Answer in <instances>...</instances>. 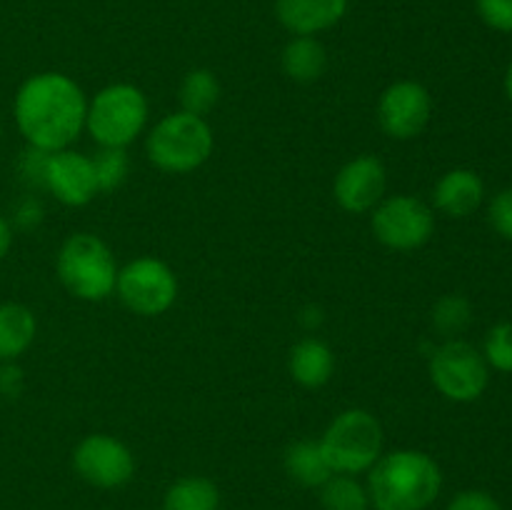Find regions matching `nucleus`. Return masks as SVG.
I'll return each instance as SVG.
<instances>
[{
    "label": "nucleus",
    "mask_w": 512,
    "mask_h": 510,
    "mask_svg": "<svg viewBox=\"0 0 512 510\" xmlns=\"http://www.w3.org/2000/svg\"><path fill=\"white\" fill-rule=\"evenodd\" d=\"M88 98L70 75L58 70L30 75L13 100L15 125L30 148L65 150L85 130Z\"/></svg>",
    "instance_id": "obj_1"
},
{
    "label": "nucleus",
    "mask_w": 512,
    "mask_h": 510,
    "mask_svg": "<svg viewBox=\"0 0 512 510\" xmlns=\"http://www.w3.org/2000/svg\"><path fill=\"white\" fill-rule=\"evenodd\" d=\"M365 488L375 510H428L443 490V470L423 450H390L368 470Z\"/></svg>",
    "instance_id": "obj_2"
},
{
    "label": "nucleus",
    "mask_w": 512,
    "mask_h": 510,
    "mask_svg": "<svg viewBox=\"0 0 512 510\" xmlns=\"http://www.w3.org/2000/svg\"><path fill=\"white\" fill-rule=\"evenodd\" d=\"M215 148V135L203 115L170 113L150 128L145 138V153L158 170L170 175H185L208 163Z\"/></svg>",
    "instance_id": "obj_3"
},
{
    "label": "nucleus",
    "mask_w": 512,
    "mask_h": 510,
    "mask_svg": "<svg viewBox=\"0 0 512 510\" xmlns=\"http://www.w3.org/2000/svg\"><path fill=\"white\" fill-rule=\"evenodd\" d=\"M118 263L103 238L93 233H73L60 245L55 273L73 298L100 303L115 293Z\"/></svg>",
    "instance_id": "obj_4"
},
{
    "label": "nucleus",
    "mask_w": 512,
    "mask_h": 510,
    "mask_svg": "<svg viewBox=\"0 0 512 510\" xmlns=\"http://www.w3.org/2000/svg\"><path fill=\"white\" fill-rule=\"evenodd\" d=\"M383 440V425L370 410L348 408L330 420L318 443L333 473L360 475L383 455Z\"/></svg>",
    "instance_id": "obj_5"
},
{
    "label": "nucleus",
    "mask_w": 512,
    "mask_h": 510,
    "mask_svg": "<svg viewBox=\"0 0 512 510\" xmlns=\"http://www.w3.org/2000/svg\"><path fill=\"white\" fill-rule=\"evenodd\" d=\"M148 125V98L133 83H110L88 100L85 130L100 148H128Z\"/></svg>",
    "instance_id": "obj_6"
},
{
    "label": "nucleus",
    "mask_w": 512,
    "mask_h": 510,
    "mask_svg": "<svg viewBox=\"0 0 512 510\" xmlns=\"http://www.w3.org/2000/svg\"><path fill=\"white\" fill-rule=\"evenodd\" d=\"M428 373L435 390L453 403H475L490 383L483 353L460 338H448L430 350Z\"/></svg>",
    "instance_id": "obj_7"
},
{
    "label": "nucleus",
    "mask_w": 512,
    "mask_h": 510,
    "mask_svg": "<svg viewBox=\"0 0 512 510\" xmlns=\"http://www.w3.org/2000/svg\"><path fill=\"white\" fill-rule=\"evenodd\" d=\"M178 275L168 263L153 255H140L118 270L115 293L135 315L155 318L168 313L178 300Z\"/></svg>",
    "instance_id": "obj_8"
},
{
    "label": "nucleus",
    "mask_w": 512,
    "mask_h": 510,
    "mask_svg": "<svg viewBox=\"0 0 512 510\" xmlns=\"http://www.w3.org/2000/svg\"><path fill=\"white\" fill-rule=\"evenodd\" d=\"M375 240L390 250H418L433 238L435 213L415 195H390L370 210Z\"/></svg>",
    "instance_id": "obj_9"
},
{
    "label": "nucleus",
    "mask_w": 512,
    "mask_h": 510,
    "mask_svg": "<svg viewBox=\"0 0 512 510\" xmlns=\"http://www.w3.org/2000/svg\"><path fill=\"white\" fill-rule=\"evenodd\" d=\"M73 468L93 488L115 490L133 480L135 455L115 435L93 433L75 445Z\"/></svg>",
    "instance_id": "obj_10"
},
{
    "label": "nucleus",
    "mask_w": 512,
    "mask_h": 510,
    "mask_svg": "<svg viewBox=\"0 0 512 510\" xmlns=\"http://www.w3.org/2000/svg\"><path fill=\"white\" fill-rule=\"evenodd\" d=\"M378 125L388 138L413 140L428 128L433 98L418 80H395L378 98Z\"/></svg>",
    "instance_id": "obj_11"
},
{
    "label": "nucleus",
    "mask_w": 512,
    "mask_h": 510,
    "mask_svg": "<svg viewBox=\"0 0 512 510\" xmlns=\"http://www.w3.org/2000/svg\"><path fill=\"white\" fill-rule=\"evenodd\" d=\"M385 188H388V170L383 160L370 153L348 160L333 180L335 203L353 215L370 213L385 198Z\"/></svg>",
    "instance_id": "obj_12"
},
{
    "label": "nucleus",
    "mask_w": 512,
    "mask_h": 510,
    "mask_svg": "<svg viewBox=\"0 0 512 510\" xmlns=\"http://www.w3.org/2000/svg\"><path fill=\"white\" fill-rule=\"evenodd\" d=\"M45 190L68 208L88 205L100 193L90 155L70 148L50 153L48 168H45Z\"/></svg>",
    "instance_id": "obj_13"
},
{
    "label": "nucleus",
    "mask_w": 512,
    "mask_h": 510,
    "mask_svg": "<svg viewBox=\"0 0 512 510\" xmlns=\"http://www.w3.org/2000/svg\"><path fill=\"white\" fill-rule=\"evenodd\" d=\"M348 13V0H275L280 25L293 35H318Z\"/></svg>",
    "instance_id": "obj_14"
},
{
    "label": "nucleus",
    "mask_w": 512,
    "mask_h": 510,
    "mask_svg": "<svg viewBox=\"0 0 512 510\" xmlns=\"http://www.w3.org/2000/svg\"><path fill=\"white\" fill-rule=\"evenodd\" d=\"M485 183L475 170L453 168L433 188V205L448 218H468L483 205Z\"/></svg>",
    "instance_id": "obj_15"
},
{
    "label": "nucleus",
    "mask_w": 512,
    "mask_h": 510,
    "mask_svg": "<svg viewBox=\"0 0 512 510\" xmlns=\"http://www.w3.org/2000/svg\"><path fill=\"white\" fill-rule=\"evenodd\" d=\"M288 370L303 388H323L335 370V355L330 345L320 338H303L290 348Z\"/></svg>",
    "instance_id": "obj_16"
},
{
    "label": "nucleus",
    "mask_w": 512,
    "mask_h": 510,
    "mask_svg": "<svg viewBox=\"0 0 512 510\" xmlns=\"http://www.w3.org/2000/svg\"><path fill=\"white\" fill-rule=\"evenodd\" d=\"M280 63L295 83H315L328 68V53L315 35H293L283 48Z\"/></svg>",
    "instance_id": "obj_17"
},
{
    "label": "nucleus",
    "mask_w": 512,
    "mask_h": 510,
    "mask_svg": "<svg viewBox=\"0 0 512 510\" xmlns=\"http://www.w3.org/2000/svg\"><path fill=\"white\" fill-rule=\"evenodd\" d=\"M38 333V320L28 305H0V363L18 360L33 345Z\"/></svg>",
    "instance_id": "obj_18"
},
{
    "label": "nucleus",
    "mask_w": 512,
    "mask_h": 510,
    "mask_svg": "<svg viewBox=\"0 0 512 510\" xmlns=\"http://www.w3.org/2000/svg\"><path fill=\"white\" fill-rule=\"evenodd\" d=\"M285 473L303 488H320L333 475L318 440H295L285 450Z\"/></svg>",
    "instance_id": "obj_19"
},
{
    "label": "nucleus",
    "mask_w": 512,
    "mask_h": 510,
    "mask_svg": "<svg viewBox=\"0 0 512 510\" xmlns=\"http://www.w3.org/2000/svg\"><path fill=\"white\" fill-rule=\"evenodd\" d=\"M220 490L205 475H185L165 490L163 510H218Z\"/></svg>",
    "instance_id": "obj_20"
},
{
    "label": "nucleus",
    "mask_w": 512,
    "mask_h": 510,
    "mask_svg": "<svg viewBox=\"0 0 512 510\" xmlns=\"http://www.w3.org/2000/svg\"><path fill=\"white\" fill-rule=\"evenodd\" d=\"M180 110L193 115H208L220 100V80L213 70L195 68L185 73L178 88Z\"/></svg>",
    "instance_id": "obj_21"
},
{
    "label": "nucleus",
    "mask_w": 512,
    "mask_h": 510,
    "mask_svg": "<svg viewBox=\"0 0 512 510\" xmlns=\"http://www.w3.org/2000/svg\"><path fill=\"white\" fill-rule=\"evenodd\" d=\"M318 490L325 510H370L368 488L355 475L333 473Z\"/></svg>",
    "instance_id": "obj_22"
},
{
    "label": "nucleus",
    "mask_w": 512,
    "mask_h": 510,
    "mask_svg": "<svg viewBox=\"0 0 512 510\" xmlns=\"http://www.w3.org/2000/svg\"><path fill=\"white\" fill-rule=\"evenodd\" d=\"M430 315H433V325L438 333L448 335V338H458L473 323V305L465 295L448 293L433 305Z\"/></svg>",
    "instance_id": "obj_23"
},
{
    "label": "nucleus",
    "mask_w": 512,
    "mask_h": 510,
    "mask_svg": "<svg viewBox=\"0 0 512 510\" xmlns=\"http://www.w3.org/2000/svg\"><path fill=\"white\" fill-rule=\"evenodd\" d=\"M90 160H93L95 183L100 193L118 190L130 173V158L125 148H100Z\"/></svg>",
    "instance_id": "obj_24"
},
{
    "label": "nucleus",
    "mask_w": 512,
    "mask_h": 510,
    "mask_svg": "<svg viewBox=\"0 0 512 510\" xmlns=\"http://www.w3.org/2000/svg\"><path fill=\"white\" fill-rule=\"evenodd\" d=\"M483 358L488 368L512 373V323H498L488 330L483 343Z\"/></svg>",
    "instance_id": "obj_25"
},
{
    "label": "nucleus",
    "mask_w": 512,
    "mask_h": 510,
    "mask_svg": "<svg viewBox=\"0 0 512 510\" xmlns=\"http://www.w3.org/2000/svg\"><path fill=\"white\" fill-rule=\"evenodd\" d=\"M480 20L498 33H512V0H475Z\"/></svg>",
    "instance_id": "obj_26"
},
{
    "label": "nucleus",
    "mask_w": 512,
    "mask_h": 510,
    "mask_svg": "<svg viewBox=\"0 0 512 510\" xmlns=\"http://www.w3.org/2000/svg\"><path fill=\"white\" fill-rule=\"evenodd\" d=\"M488 220L495 233L512 243V188L500 190L488 205Z\"/></svg>",
    "instance_id": "obj_27"
},
{
    "label": "nucleus",
    "mask_w": 512,
    "mask_h": 510,
    "mask_svg": "<svg viewBox=\"0 0 512 510\" xmlns=\"http://www.w3.org/2000/svg\"><path fill=\"white\" fill-rule=\"evenodd\" d=\"M48 155L45 150L30 148L20 155L18 170L23 175V180L28 185H35V188H45V168H48Z\"/></svg>",
    "instance_id": "obj_28"
},
{
    "label": "nucleus",
    "mask_w": 512,
    "mask_h": 510,
    "mask_svg": "<svg viewBox=\"0 0 512 510\" xmlns=\"http://www.w3.org/2000/svg\"><path fill=\"white\" fill-rule=\"evenodd\" d=\"M448 510H503V505L485 490H463L450 500Z\"/></svg>",
    "instance_id": "obj_29"
},
{
    "label": "nucleus",
    "mask_w": 512,
    "mask_h": 510,
    "mask_svg": "<svg viewBox=\"0 0 512 510\" xmlns=\"http://www.w3.org/2000/svg\"><path fill=\"white\" fill-rule=\"evenodd\" d=\"M25 388V375L15 360L0 363V395L3 398H18Z\"/></svg>",
    "instance_id": "obj_30"
},
{
    "label": "nucleus",
    "mask_w": 512,
    "mask_h": 510,
    "mask_svg": "<svg viewBox=\"0 0 512 510\" xmlns=\"http://www.w3.org/2000/svg\"><path fill=\"white\" fill-rule=\"evenodd\" d=\"M43 203L38 198H23L15 205V225L23 230H33L43 223Z\"/></svg>",
    "instance_id": "obj_31"
},
{
    "label": "nucleus",
    "mask_w": 512,
    "mask_h": 510,
    "mask_svg": "<svg viewBox=\"0 0 512 510\" xmlns=\"http://www.w3.org/2000/svg\"><path fill=\"white\" fill-rule=\"evenodd\" d=\"M300 323L308 330H315L323 323V310L315 308V305H308V308H303V313H300Z\"/></svg>",
    "instance_id": "obj_32"
},
{
    "label": "nucleus",
    "mask_w": 512,
    "mask_h": 510,
    "mask_svg": "<svg viewBox=\"0 0 512 510\" xmlns=\"http://www.w3.org/2000/svg\"><path fill=\"white\" fill-rule=\"evenodd\" d=\"M10 245H13V228H10L8 220H5L3 215H0V260H3L5 255H8Z\"/></svg>",
    "instance_id": "obj_33"
},
{
    "label": "nucleus",
    "mask_w": 512,
    "mask_h": 510,
    "mask_svg": "<svg viewBox=\"0 0 512 510\" xmlns=\"http://www.w3.org/2000/svg\"><path fill=\"white\" fill-rule=\"evenodd\" d=\"M505 95H508V100L512 103V63L508 65V73H505Z\"/></svg>",
    "instance_id": "obj_34"
},
{
    "label": "nucleus",
    "mask_w": 512,
    "mask_h": 510,
    "mask_svg": "<svg viewBox=\"0 0 512 510\" xmlns=\"http://www.w3.org/2000/svg\"><path fill=\"white\" fill-rule=\"evenodd\" d=\"M0 135H3V125H0Z\"/></svg>",
    "instance_id": "obj_35"
}]
</instances>
